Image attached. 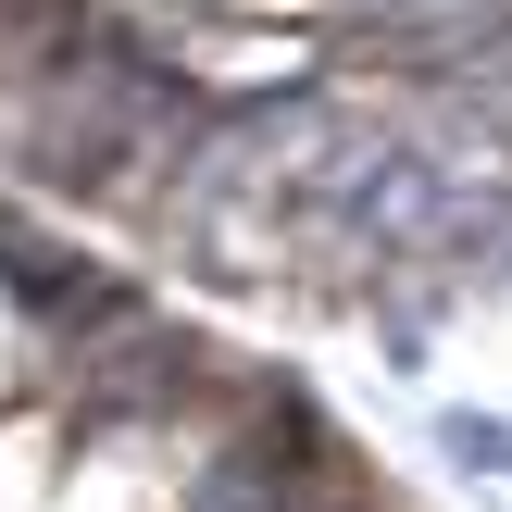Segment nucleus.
<instances>
[{
  "mask_svg": "<svg viewBox=\"0 0 512 512\" xmlns=\"http://www.w3.org/2000/svg\"><path fill=\"white\" fill-rule=\"evenodd\" d=\"M425 450H438L463 488H512V413L500 400H438V413H425Z\"/></svg>",
  "mask_w": 512,
  "mask_h": 512,
  "instance_id": "nucleus-1",
  "label": "nucleus"
}]
</instances>
